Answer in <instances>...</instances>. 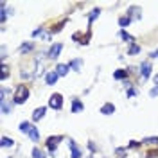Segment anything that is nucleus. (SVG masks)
Here are the masks:
<instances>
[{
    "label": "nucleus",
    "mask_w": 158,
    "mask_h": 158,
    "mask_svg": "<svg viewBox=\"0 0 158 158\" xmlns=\"http://www.w3.org/2000/svg\"><path fill=\"white\" fill-rule=\"evenodd\" d=\"M27 97H29L27 86H25V85H20L18 88H16V92H15V102H16V104H23V102L27 101Z\"/></svg>",
    "instance_id": "nucleus-1"
},
{
    "label": "nucleus",
    "mask_w": 158,
    "mask_h": 158,
    "mask_svg": "<svg viewBox=\"0 0 158 158\" xmlns=\"http://www.w3.org/2000/svg\"><path fill=\"white\" fill-rule=\"evenodd\" d=\"M49 106L54 108V110H59L61 106H63V97H61L59 94H54V95L49 99Z\"/></svg>",
    "instance_id": "nucleus-2"
},
{
    "label": "nucleus",
    "mask_w": 158,
    "mask_h": 158,
    "mask_svg": "<svg viewBox=\"0 0 158 158\" xmlns=\"http://www.w3.org/2000/svg\"><path fill=\"white\" fill-rule=\"evenodd\" d=\"M59 140H61V137H50L47 140V148L50 149V155L52 156H56V146L59 144Z\"/></svg>",
    "instance_id": "nucleus-3"
},
{
    "label": "nucleus",
    "mask_w": 158,
    "mask_h": 158,
    "mask_svg": "<svg viewBox=\"0 0 158 158\" xmlns=\"http://www.w3.org/2000/svg\"><path fill=\"white\" fill-rule=\"evenodd\" d=\"M149 74H151V63L149 61H144L140 65V76H142V79H148Z\"/></svg>",
    "instance_id": "nucleus-4"
},
{
    "label": "nucleus",
    "mask_w": 158,
    "mask_h": 158,
    "mask_svg": "<svg viewBox=\"0 0 158 158\" xmlns=\"http://www.w3.org/2000/svg\"><path fill=\"white\" fill-rule=\"evenodd\" d=\"M61 49H63V45H61V43H54V45L50 47V50H49V58L56 59V58L59 56V52H61Z\"/></svg>",
    "instance_id": "nucleus-5"
},
{
    "label": "nucleus",
    "mask_w": 158,
    "mask_h": 158,
    "mask_svg": "<svg viewBox=\"0 0 158 158\" xmlns=\"http://www.w3.org/2000/svg\"><path fill=\"white\" fill-rule=\"evenodd\" d=\"M58 74H56V70H52V72H49V74H47V77H45V81H47V85H49V86H52V85H56V83H58Z\"/></svg>",
    "instance_id": "nucleus-6"
},
{
    "label": "nucleus",
    "mask_w": 158,
    "mask_h": 158,
    "mask_svg": "<svg viewBox=\"0 0 158 158\" xmlns=\"http://www.w3.org/2000/svg\"><path fill=\"white\" fill-rule=\"evenodd\" d=\"M45 111H47V108H36L34 110V113H32V120H40V118H43L45 117Z\"/></svg>",
    "instance_id": "nucleus-7"
},
{
    "label": "nucleus",
    "mask_w": 158,
    "mask_h": 158,
    "mask_svg": "<svg viewBox=\"0 0 158 158\" xmlns=\"http://www.w3.org/2000/svg\"><path fill=\"white\" fill-rule=\"evenodd\" d=\"M101 113H102V115H111V113H115V106H113L111 102H108V104H104V106L101 108Z\"/></svg>",
    "instance_id": "nucleus-8"
},
{
    "label": "nucleus",
    "mask_w": 158,
    "mask_h": 158,
    "mask_svg": "<svg viewBox=\"0 0 158 158\" xmlns=\"http://www.w3.org/2000/svg\"><path fill=\"white\" fill-rule=\"evenodd\" d=\"M69 148L72 149V158H81V151L77 149V146H76V142H74V140H70V142H69Z\"/></svg>",
    "instance_id": "nucleus-9"
},
{
    "label": "nucleus",
    "mask_w": 158,
    "mask_h": 158,
    "mask_svg": "<svg viewBox=\"0 0 158 158\" xmlns=\"http://www.w3.org/2000/svg\"><path fill=\"white\" fill-rule=\"evenodd\" d=\"M83 108H85V106H83V102H81L79 99H74V101H72V113H79Z\"/></svg>",
    "instance_id": "nucleus-10"
},
{
    "label": "nucleus",
    "mask_w": 158,
    "mask_h": 158,
    "mask_svg": "<svg viewBox=\"0 0 158 158\" xmlns=\"http://www.w3.org/2000/svg\"><path fill=\"white\" fill-rule=\"evenodd\" d=\"M81 65H83V59H74V61H70L69 63V69L79 72V70H81Z\"/></svg>",
    "instance_id": "nucleus-11"
},
{
    "label": "nucleus",
    "mask_w": 158,
    "mask_h": 158,
    "mask_svg": "<svg viewBox=\"0 0 158 158\" xmlns=\"http://www.w3.org/2000/svg\"><path fill=\"white\" fill-rule=\"evenodd\" d=\"M67 72H69V65H58L56 67V74H58L59 77L61 76H67Z\"/></svg>",
    "instance_id": "nucleus-12"
},
{
    "label": "nucleus",
    "mask_w": 158,
    "mask_h": 158,
    "mask_svg": "<svg viewBox=\"0 0 158 158\" xmlns=\"http://www.w3.org/2000/svg\"><path fill=\"white\" fill-rule=\"evenodd\" d=\"M31 129H32V124H29V122H22V124H20V131H22V133H27V135H29Z\"/></svg>",
    "instance_id": "nucleus-13"
},
{
    "label": "nucleus",
    "mask_w": 158,
    "mask_h": 158,
    "mask_svg": "<svg viewBox=\"0 0 158 158\" xmlns=\"http://www.w3.org/2000/svg\"><path fill=\"white\" fill-rule=\"evenodd\" d=\"M29 137L32 142H38V138H40V133H38V128H34L32 126V129H31V133H29Z\"/></svg>",
    "instance_id": "nucleus-14"
},
{
    "label": "nucleus",
    "mask_w": 158,
    "mask_h": 158,
    "mask_svg": "<svg viewBox=\"0 0 158 158\" xmlns=\"http://www.w3.org/2000/svg\"><path fill=\"white\" fill-rule=\"evenodd\" d=\"M128 76V70H117V72H113V77L115 79H124Z\"/></svg>",
    "instance_id": "nucleus-15"
},
{
    "label": "nucleus",
    "mask_w": 158,
    "mask_h": 158,
    "mask_svg": "<svg viewBox=\"0 0 158 158\" xmlns=\"http://www.w3.org/2000/svg\"><path fill=\"white\" fill-rule=\"evenodd\" d=\"M99 15H101V9H94V11H92V13H90V16H88V22H90V23H92V22H94V20L97 18Z\"/></svg>",
    "instance_id": "nucleus-16"
},
{
    "label": "nucleus",
    "mask_w": 158,
    "mask_h": 158,
    "mask_svg": "<svg viewBox=\"0 0 158 158\" xmlns=\"http://www.w3.org/2000/svg\"><path fill=\"white\" fill-rule=\"evenodd\" d=\"M138 52H140V47H138V45H135V43H133V45L129 47V50H128L129 56H133V54H138Z\"/></svg>",
    "instance_id": "nucleus-17"
},
{
    "label": "nucleus",
    "mask_w": 158,
    "mask_h": 158,
    "mask_svg": "<svg viewBox=\"0 0 158 158\" xmlns=\"http://www.w3.org/2000/svg\"><path fill=\"white\" fill-rule=\"evenodd\" d=\"M32 156H34V158H45V153H43V151H40L38 148H34V149H32Z\"/></svg>",
    "instance_id": "nucleus-18"
},
{
    "label": "nucleus",
    "mask_w": 158,
    "mask_h": 158,
    "mask_svg": "<svg viewBox=\"0 0 158 158\" xmlns=\"http://www.w3.org/2000/svg\"><path fill=\"white\" fill-rule=\"evenodd\" d=\"M129 22H131V18H129V16H122V18L118 20L120 27H126V25H129Z\"/></svg>",
    "instance_id": "nucleus-19"
},
{
    "label": "nucleus",
    "mask_w": 158,
    "mask_h": 158,
    "mask_svg": "<svg viewBox=\"0 0 158 158\" xmlns=\"http://www.w3.org/2000/svg\"><path fill=\"white\" fill-rule=\"evenodd\" d=\"M120 36H122V38L126 40L128 43H131V41H133V36H131V34H128L126 31H120Z\"/></svg>",
    "instance_id": "nucleus-20"
},
{
    "label": "nucleus",
    "mask_w": 158,
    "mask_h": 158,
    "mask_svg": "<svg viewBox=\"0 0 158 158\" xmlns=\"http://www.w3.org/2000/svg\"><path fill=\"white\" fill-rule=\"evenodd\" d=\"M129 13H131L133 18H140V11H138V7H129Z\"/></svg>",
    "instance_id": "nucleus-21"
},
{
    "label": "nucleus",
    "mask_w": 158,
    "mask_h": 158,
    "mask_svg": "<svg viewBox=\"0 0 158 158\" xmlns=\"http://www.w3.org/2000/svg\"><path fill=\"white\" fill-rule=\"evenodd\" d=\"M2 146H4V148H11V146H13V140L7 138V137H4L2 138Z\"/></svg>",
    "instance_id": "nucleus-22"
},
{
    "label": "nucleus",
    "mask_w": 158,
    "mask_h": 158,
    "mask_svg": "<svg viewBox=\"0 0 158 158\" xmlns=\"http://www.w3.org/2000/svg\"><path fill=\"white\" fill-rule=\"evenodd\" d=\"M32 49V43H23V45H22V52H29V50Z\"/></svg>",
    "instance_id": "nucleus-23"
},
{
    "label": "nucleus",
    "mask_w": 158,
    "mask_h": 158,
    "mask_svg": "<svg viewBox=\"0 0 158 158\" xmlns=\"http://www.w3.org/2000/svg\"><path fill=\"white\" fill-rule=\"evenodd\" d=\"M7 76H9V69L6 65H2V79H6Z\"/></svg>",
    "instance_id": "nucleus-24"
},
{
    "label": "nucleus",
    "mask_w": 158,
    "mask_h": 158,
    "mask_svg": "<svg viewBox=\"0 0 158 158\" xmlns=\"http://www.w3.org/2000/svg\"><path fill=\"white\" fill-rule=\"evenodd\" d=\"M9 110H11V106L6 101H2V111H4V113H9Z\"/></svg>",
    "instance_id": "nucleus-25"
},
{
    "label": "nucleus",
    "mask_w": 158,
    "mask_h": 158,
    "mask_svg": "<svg viewBox=\"0 0 158 158\" xmlns=\"http://www.w3.org/2000/svg\"><path fill=\"white\" fill-rule=\"evenodd\" d=\"M144 144H158V138H146Z\"/></svg>",
    "instance_id": "nucleus-26"
},
{
    "label": "nucleus",
    "mask_w": 158,
    "mask_h": 158,
    "mask_svg": "<svg viewBox=\"0 0 158 158\" xmlns=\"http://www.w3.org/2000/svg\"><path fill=\"white\" fill-rule=\"evenodd\" d=\"M149 95H151V97H156V95H158V86H155V88L151 90V92H149Z\"/></svg>",
    "instance_id": "nucleus-27"
},
{
    "label": "nucleus",
    "mask_w": 158,
    "mask_h": 158,
    "mask_svg": "<svg viewBox=\"0 0 158 158\" xmlns=\"http://www.w3.org/2000/svg\"><path fill=\"white\" fill-rule=\"evenodd\" d=\"M135 94H137V92H135V90H133V88H129V90H128V97H133Z\"/></svg>",
    "instance_id": "nucleus-28"
},
{
    "label": "nucleus",
    "mask_w": 158,
    "mask_h": 158,
    "mask_svg": "<svg viewBox=\"0 0 158 158\" xmlns=\"http://www.w3.org/2000/svg\"><path fill=\"white\" fill-rule=\"evenodd\" d=\"M151 58H158V50H155V52H151Z\"/></svg>",
    "instance_id": "nucleus-29"
},
{
    "label": "nucleus",
    "mask_w": 158,
    "mask_h": 158,
    "mask_svg": "<svg viewBox=\"0 0 158 158\" xmlns=\"http://www.w3.org/2000/svg\"><path fill=\"white\" fill-rule=\"evenodd\" d=\"M155 85H158V76H155Z\"/></svg>",
    "instance_id": "nucleus-30"
}]
</instances>
